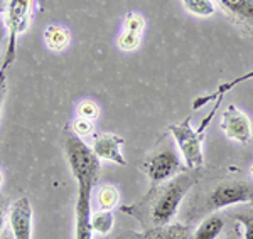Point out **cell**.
Listing matches in <instances>:
<instances>
[{
	"instance_id": "23",
	"label": "cell",
	"mask_w": 253,
	"mask_h": 239,
	"mask_svg": "<svg viewBox=\"0 0 253 239\" xmlns=\"http://www.w3.org/2000/svg\"><path fill=\"white\" fill-rule=\"evenodd\" d=\"M98 115H100V108L93 101H83V103L78 104V116H81V118L95 121Z\"/></svg>"
},
{
	"instance_id": "17",
	"label": "cell",
	"mask_w": 253,
	"mask_h": 239,
	"mask_svg": "<svg viewBox=\"0 0 253 239\" xmlns=\"http://www.w3.org/2000/svg\"><path fill=\"white\" fill-rule=\"evenodd\" d=\"M96 199H98V205L103 210H112L113 207L118 205V201H120V192L115 185H101L96 192Z\"/></svg>"
},
{
	"instance_id": "14",
	"label": "cell",
	"mask_w": 253,
	"mask_h": 239,
	"mask_svg": "<svg viewBox=\"0 0 253 239\" xmlns=\"http://www.w3.org/2000/svg\"><path fill=\"white\" fill-rule=\"evenodd\" d=\"M145 239H193V234L186 226L167 224L157 229H149L145 233Z\"/></svg>"
},
{
	"instance_id": "2",
	"label": "cell",
	"mask_w": 253,
	"mask_h": 239,
	"mask_svg": "<svg viewBox=\"0 0 253 239\" xmlns=\"http://www.w3.org/2000/svg\"><path fill=\"white\" fill-rule=\"evenodd\" d=\"M223 100H216V103L213 104V110L208 113V116L205 118L198 130L193 128L191 125V118L182 120L181 123H175L169 127V133L172 135V138L175 141L181 153V159L184 162V167L187 170H198L203 167V162H205V155H203V141H205L206 135V128L211 125L213 121L216 110L221 104Z\"/></svg>"
},
{
	"instance_id": "11",
	"label": "cell",
	"mask_w": 253,
	"mask_h": 239,
	"mask_svg": "<svg viewBox=\"0 0 253 239\" xmlns=\"http://www.w3.org/2000/svg\"><path fill=\"white\" fill-rule=\"evenodd\" d=\"M252 78H253V69L248 71L247 74L238 76L236 79H231V81H228V83H221L214 93H210V95H206V96H198V98L193 101V110H199V108L206 106L208 103H213V101H216V100H223L228 91L233 90V88H236L238 84H242V83H245V81H248Z\"/></svg>"
},
{
	"instance_id": "21",
	"label": "cell",
	"mask_w": 253,
	"mask_h": 239,
	"mask_svg": "<svg viewBox=\"0 0 253 239\" xmlns=\"http://www.w3.org/2000/svg\"><path fill=\"white\" fill-rule=\"evenodd\" d=\"M93 130H95V121L81 118V116H78V118L73 121V125H71V132L75 133V135H78L80 138L91 135Z\"/></svg>"
},
{
	"instance_id": "15",
	"label": "cell",
	"mask_w": 253,
	"mask_h": 239,
	"mask_svg": "<svg viewBox=\"0 0 253 239\" xmlns=\"http://www.w3.org/2000/svg\"><path fill=\"white\" fill-rule=\"evenodd\" d=\"M218 2L235 17L253 24V0H218Z\"/></svg>"
},
{
	"instance_id": "4",
	"label": "cell",
	"mask_w": 253,
	"mask_h": 239,
	"mask_svg": "<svg viewBox=\"0 0 253 239\" xmlns=\"http://www.w3.org/2000/svg\"><path fill=\"white\" fill-rule=\"evenodd\" d=\"M140 169L150 180V185L162 184V182L172 179L174 175L187 170L181 159V153L175 152L174 143L169 140H164L161 147L152 150L142 162Z\"/></svg>"
},
{
	"instance_id": "27",
	"label": "cell",
	"mask_w": 253,
	"mask_h": 239,
	"mask_svg": "<svg viewBox=\"0 0 253 239\" xmlns=\"http://www.w3.org/2000/svg\"><path fill=\"white\" fill-rule=\"evenodd\" d=\"M226 239H242V238H240V236H238V233H236V231H235V234H233V236H228Z\"/></svg>"
},
{
	"instance_id": "19",
	"label": "cell",
	"mask_w": 253,
	"mask_h": 239,
	"mask_svg": "<svg viewBox=\"0 0 253 239\" xmlns=\"http://www.w3.org/2000/svg\"><path fill=\"white\" fill-rule=\"evenodd\" d=\"M145 29V19L142 17L138 12H128L124 17V31L128 32H135V34H140Z\"/></svg>"
},
{
	"instance_id": "16",
	"label": "cell",
	"mask_w": 253,
	"mask_h": 239,
	"mask_svg": "<svg viewBox=\"0 0 253 239\" xmlns=\"http://www.w3.org/2000/svg\"><path fill=\"white\" fill-rule=\"evenodd\" d=\"M113 224H115V216H113L112 210H96L91 214V229L93 233H98L101 236H107L112 233Z\"/></svg>"
},
{
	"instance_id": "28",
	"label": "cell",
	"mask_w": 253,
	"mask_h": 239,
	"mask_svg": "<svg viewBox=\"0 0 253 239\" xmlns=\"http://www.w3.org/2000/svg\"><path fill=\"white\" fill-rule=\"evenodd\" d=\"M2 184H3V172H2V169H0V187H2Z\"/></svg>"
},
{
	"instance_id": "8",
	"label": "cell",
	"mask_w": 253,
	"mask_h": 239,
	"mask_svg": "<svg viewBox=\"0 0 253 239\" xmlns=\"http://www.w3.org/2000/svg\"><path fill=\"white\" fill-rule=\"evenodd\" d=\"M221 130L230 140H235L243 145L250 143V140L253 138V128L250 118L242 110H238L235 104L226 106V110L223 111Z\"/></svg>"
},
{
	"instance_id": "20",
	"label": "cell",
	"mask_w": 253,
	"mask_h": 239,
	"mask_svg": "<svg viewBox=\"0 0 253 239\" xmlns=\"http://www.w3.org/2000/svg\"><path fill=\"white\" fill-rule=\"evenodd\" d=\"M140 34H135V32H128L124 31L118 37V47L124 51H135L138 46H140Z\"/></svg>"
},
{
	"instance_id": "1",
	"label": "cell",
	"mask_w": 253,
	"mask_h": 239,
	"mask_svg": "<svg viewBox=\"0 0 253 239\" xmlns=\"http://www.w3.org/2000/svg\"><path fill=\"white\" fill-rule=\"evenodd\" d=\"M199 182L198 170H184L172 179L152 185L145 197L124 210L144 226L145 231L170 224L182 201L191 189Z\"/></svg>"
},
{
	"instance_id": "24",
	"label": "cell",
	"mask_w": 253,
	"mask_h": 239,
	"mask_svg": "<svg viewBox=\"0 0 253 239\" xmlns=\"http://www.w3.org/2000/svg\"><path fill=\"white\" fill-rule=\"evenodd\" d=\"M7 95V83H5V72L0 71V110H2V104L5 101Z\"/></svg>"
},
{
	"instance_id": "13",
	"label": "cell",
	"mask_w": 253,
	"mask_h": 239,
	"mask_svg": "<svg viewBox=\"0 0 253 239\" xmlns=\"http://www.w3.org/2000/svg\"><path fill=\"white\" fill-rule=\"evenodd\" d=\"M224 229V219L219 214H211L205 217L201 224L193 233V239H218Z\"/></svg>"
},
{
	"instance_id": "5",
	"label": "cell",
	"mask_w": 253,
	"mask_h": 239,
	"mask_svg": "<svg viewBox=\"0 0 253 239\" xmlns=\"http://www.w3.org/2000/svg\"><path fill=\"white\" fill-rule=\"evenodd\" d=\"M64 148H66V159L69 170H71L73 177L76 182L88 180V182H98L100 179V170H101V160L95 155L89 145L78 135L69 132L64 141Z\"/></svg>"
},
{
	"instance_id": "12",
	"label": "cell",
	"mask_w": 253,
	"mask_h": 239,
	"mask_svg": "<svg viewBox=\"0 0 253 239\" xmlns=\"http://www.w3.org/2000/svg\"><path fill=\"white\" fill-rule=\"evenodd\" d=\"M42 37L47 49L52 52H63L69 46V40H71L68 29H64L63 26H47Z\"/></svg>"
},
{
	"instance_id": "30",
	"label": "cell",
	"mask_w": 253,
	"mask_h": 239,
	"mask_svg": "<svg viewBox=\"0 0 253 239\" xmlns=\"http://www.w3.org/2000/svg\"><path fill=\"white\" fill-rule=\"evenodd\" d=\"M250 173H252V177H253V165H252V169H250Z\"/></svg>"
},
{
	"instance_id": "3",
	"label": "cell",
	"mask_w": 253,
	"mask_h": 239,
	"mask_svg": "<svg viewBox=\"0 0 253 239\" xmlns=\"http://www.w3.org/2000/svg\"><path fill=\"white\" fill-rule=\"evenodd\" d=\"M32 3L34 0H0V15L3 17V27L7 31V51L0 71L5 72L14 64L19 35L29 29Z\"/></svg>"
},
{
	"instance_id": "25",
	"label": "cell",
	"mask_w": 253,
	"mask_h": 239,
	"mask_svg": "<svg viewBox=\"0 0 253 239\" xmlns=\"http://www.w3.org/2000/svg\"><path fill=\"white\" fill-rule=\"evenodd\" d=\"M3 228H5V207H3V201L0 197V236L3 234Z\"/></svg>"
},
{
	"instance_id": "29",
	"label": "cell",
	"mask_w": 253,
	"mask_h": 239,
	"mask_svg": "<svg viewBox=\"0 0 253 239\" xmlns=\"http://www.w3.org/2000/svg\"><path fill=\"white\" fill-rule=\"evenodd\" d=\"M2 239H14V238H12V234H2Z\"/></svg>"
},
{
	"instance_id": "7",
	"label": "cell",
	"mask_w": 253,
	"mask_h": 239,
	"mask_svg": "<svg viewBox=\"0 0 253 239\" xmlns=\"http://www.w3.org/2000/svg\"><path fill=\"white\" fill-rule=\"evenodd\" d=\"M78 196L75 205V239H93L91 229V196L95 189V182H76Z\"/></svg>"
},
{
	"instance_id": "18",
	"label": "cell",
	"mask_w": 253,
	"mask_h": 239,
	"mask_svg": "<svg viewBox=\"0 0 253 239\" xmlns=\"http://www.w3.org/2000/svg\"><path fill=\"white\" fill-rule=\"evenodd\" d=\"M186 10L198 17H210L214 14V3L211 0H182Z\"/></svg>"
},
{
	"instance_id": "26",
	"label": "cell",
	"mask_w": 253,
	"mask_h": 239,
	"mask_svg": "<svg viewBox=\"0 0 253 239\" xmlns=\"http://www.w3.org/2000/svg\"><path fill=\"white\" fill-rule=\"evenodd\" d=\"M5 35H7L5 27H3V26H0V46H2V40L5 39Z\"/></svg>"
},
{
	"instance_id": "22",
	"label": "cell",
	"mask_w": 253,
	"mask_h": 239,
	"mask_svg": "<svg viewBox=\"0 0 253 239\" xmlns=\"http://www.w3.org/2000/svg\"><path fill=\"white\" fill-rule=\"evenodd\" d=\"M235 219L240 226H243V239H253V214L235 212Z\"/></svg>"
},
{
	"instance_id": "9",
	"label": "cell",
	"mask_w": 253,
	"mask_h": 239,
	"mask_svg": "<svg viewBox=\"0 0 253 239\" xmlns=\"http://www.w3.org/2000/svg\"><path fill=\"white\" fill-rule=\"evenodd\" d=\"M9 226L14 239H32V205L29 197H19L9 210Z\"/></svg>"
},
{
	"instance_id": "6",
	"label": "cell",
	"mask_w": 253,
	"mask_h": 239,
	"mask_svg": "<svg viewBox=\"0 0 253 239\" xmlns=\"http://www.w3.org/2000/svg\"><path fill=\"white\" fill-rule=\"evenodd\" d=\"M238 204H253V182L242 179H226L214 185L208 194L203 212L213 214L219 209Z\"/></svg>"
},
{
	"instance_id": "10",
	"label": "cell",
	"mask_w": 253,
	"mask_h": 239,
	"mask_svg": "<svg viewBox=\"0 0 253 239\" xmlns=\"http://www.w3.org/2000/svg\"><path fill=\"white\" fill-rule=\"evenodd\" d=\"M125 140L122 138L117 133H96L93 137V143H91V150L95 152V155L100 160H107V162H113L117 165H126V160L122 153V147H124Z\"/></svg>"
}]
</instances>
